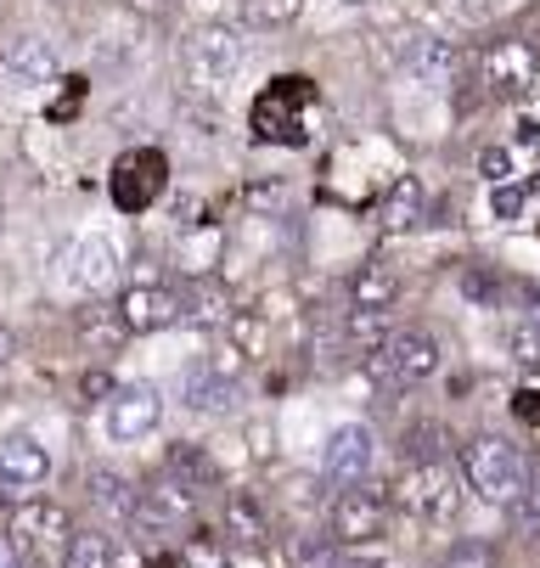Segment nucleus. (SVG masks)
I'll return each mask as SVG.
<instances>
[{"mask_svg":"<svg viewBox=\"0 0 540 568\" xmlns=\"http://www.w3.org/2000/svg\"><path fill=\"white\" fill-rule=\"evenodd\" d=\"M243 68H248V40H243V29H231V23H203L181 45V79L197 97H220Z\"/></svg>","mask_w":540,"mask_h":568,"instance_id":"1","label":"nucleus"},{"mask_svg":"<svg viewBox=\"0 0 540 568\" xmlns=\"http://www.w3.org/2000/svg\"><path fill=\"white\" fill-rule=\"evenodd\" d=\"M461 478H468V490L479 501H490V507H512L529 490L523 456L507 439H496V434H479V439L461 445Z\"/></svg>","mask_w":540,"mask_h":568,"instance_id":"2","label":"nucleus"},{"mask_svg":"<svg viewBox=\"0 0 540 568\" xmlns=\"http://www.w3.org/2000/svg\"><path fill=\"white\" fill-rule=\"evenodd\" d=\"M0 540L12 546L18 562H40V557H51L57 546H68L73 535H68V513H62V501L23 496V501L7 513V535H0Z\"/></svg>","mask_w":540,"mask_h":568,"instance_id":"3","label":"nucleus"},{"mask_svg":"<svg viewBox=\"0 0 540 568\" xmlns=\"http://www.w3.org/2000/svg\"><path fill=\"white\" fill-rule=\"evenodd\" d=\"M434 372H439V344L422 327H406V333H395L389 344H383L377 355H366V377L383 383V388H417Z\"/></svg>","mask_w":540,"mask_h":568,"instance_id":"4","label":"nucleus"},{"mask_svg":"<svg viewBox=\"0 0 540 568\" xmlns=\"http://www.w3.org/2000/svg\"><path fill=\"white\" fill-rule=\"evenodd\" d=\"M400 507L422 524H450L461 513V478L450 462H406L400 473Z\"/></svg>","mask_w":540,"mask_h":568,"instance_id":"5","label":"nucleus"},{"mask_svg":"<svg viewBox=\"0 0 540 568\" xmlns=\"http://www.w3.org/2000/svg\"><path fill=\"white\" fill-rule=\"evenodd\" d=\"M534 73H540V45L534 40L507 34V40H490L479 51V85L490 97H523L534 85Z\"/></svg>","mask_w":540,"mask_h":568,"instance_id":"6","label":"nucleus"},{"mask_svg":"<svg viewBox=\"0 0 540 568\" xmlns=\"http://www.w3.org/2000/svg\"><path fill=\"white\" fill-rule=\"evenodd\" d=\"M316 97V85L310 79H298V73H287V79H276V85L254 102V135L259 141H282V146H298L304 141V119H298V108Z\"/></svg>","mask_w":540,"mask_h":568,"instance_id":"7","label":"nucleus"},{"mask_svg":"<svg viewBox=\"0 0 540 568\" xmlns=\"http://www.w3.org/2000/svg\"><path fill=\"white\" fill-rule=\"evenodd\" d=\"M383 529H389V501H383L377 490H344L338 501H333V518H327V535L338 540V546H377L383 540Z\"/></svg>","mask_w":540,"mask_h":568,"instance_id":"8","label":"nucleus"},{"mask_svg":"<svg viewBox=\"0 0 540 568\" xmlns=\"http://www.w3.org/2000/svg\"><path fill=\"white\" fill-rule=\"evenodd\" d=\"M371 462H377V439H371V428L344 423V428L327 439V450H322V478L344 496V490H360V484H366Z\"/></svg>","mask_w":540,"mask_h":568,"instance_id":"9","label":"nucleus"},{"mask_svg":"<svg viewBox=\"0 0 540 568\" xmlns=\"http://www.w3.org/2000/svg\"><path fill=\"white\" fill-rule=\"evenodd\" d=\"M159 423H164V394L152 383H119V394L108 399V434L135 445L146 434H159Z\"/></svg>","mask_w":540,"mask_h":568,"instance_id":"10","label":"nucleus"},{"mask_svg":"<svg viewBox=\"0 0 540 568\" xmlns=\"http://www.w3.org/2000/svg\"><path fill=\"white\" fill-rule=\"evenodd\" d=\"M164 175H170L164 152H152V146H135V152H124L119 164H113V203H119L124 214H141L152 197L164 192Z\"/></svg>","mask_w":540,"mask_h":568,"instance_id":"11","label":"nucleus"},{"mask_svg":"<svg viewBox=\"0 0 540 568\" xmlns=\"http://www.w3.org/2000/svg\"><path fill=\"white\" fill-rule=\"evenodd\" d=\"M197 496H203V490L181 484L175 473H159L152 484H141V507H135V518H141L146 529H175L181 518L197 513Z\"/></svg>","mask_w":540,"mask_h":568,"instance_id":"12","label":"nucleus"},{"mask_svg":"<svg viewBox=\"0 0 540 568\" xmlns=\"http://www.w3.org/2000/svg\"><path fill=\"white\" fill-rule=\"evenodd\" d=\"M113 310L124 315L130 333H159L170 321H181V293L164 282H135V287H124V298Z\"/></svg>","mask_w":540,"mask_h":568,"instance_id":"13","label":"nucleus"},{"mask_svg":"<svg viewBox=\"0 0 540 568\" xmlns=\"http://www.w3.org/2000/svg\"><path fill=\"white\" fill-rule=\"evenodd\" d=\"M45 478H51L45 445H34L29 434L0 439V490H7V496H29V490H40Z\"/></svg>","mask_w":540,"mask_h":568,"instance_id":"14","label":"nucleus"},{"mask_svg":"<svg viewBox=\"0 0 540 568\" xmlns=\"http://www.w3.org/2000/svg\"><path fill=\"white\" fill-rule=\"evenodd\" d=\"M113 276H119V248H113V236L91 231V236H80V242L68 248V287L102 293Z\"/></svg>","mask_w":540,"mask_h":568,"instance_id":"15","label":"nucleus"},{"mask_svg":"<svg viewBox=\"0 0 540 568\" xmlns=\"http://www.w3.org/2000/svg\"><path fill=\"white\" fill-rule=\"evenodd\" d=\"M400 68H406V79H417V85L445 91L450 79H456V45L450 40H434V34H406Z\"/></svg>","mask_w":540,"mask_h":568,"instance_id":"16","label":"nucleus"},{"mask_svg":"<svg viewBox=\"0 0 540 568\" xmlns=\"http://www.w3.org/2000/svg\"><path fill=\"white\" fill-rule=\"evenodd\" d=\"M0 73H7V85L18 97H34V91H45L51 79H57V51L45 40H18L7 51V62H0Z\"/></svg>","mask_w":540,"mask_h":568,"instance_id":"17","label":"nucleus"},{"mask_svg":"<svg viewBox=\"0 0 540 568\" xmlns=\"http://www.w3.org/2000/svg\"><path fill=\"white\" fill-rule=\"evenodd\" d=\"M175 293H181V321H192V327H225L237 315L225 298V282H214V276H186Z\"/></svg>","mask_w":540,"mask_h":568,"instance_id":"18","label":"nucleus"},{"mask_svg":"<svg viewBox=\"0 0 540 568\" xmlns=\"http://www.w3.org/2000/svg\"><path fill=\"white\" fill-rule=\"evenodd\" d=\"M231 551H271V518L259 513L254 496H231L225 501V524H220Z\"/></svg>","mask_w":540,"mask_h":568,"instance_id":"19","label":"nucleus"},{"mask_svg":"<svg viewBox=\"0 0 540 568\" xmlns=\"http://www.w3.org/2000/svg\"><path fill=\"white\" fill-rule=\"evenodd\" d=\"M377 220H383V231H417L428 220V186L417 175H400L389 192H383Z\"/></svg>","mask_w":540,"mask_h":568,"instance_id":"20","label":"nucleus"},{"mask_svg":"<svg viewBox=\"0 0 540 568\" xmlns=\"http://www.w3.org/2000/svg\"><path fill=\"white\" fill-rule=\"evenodd\" d=\"M85 496H91V507L108 513V518H135L141 484H130V478L113 473V467H91V473H85Z\"/></svg>","mask_w":540,"mask_h":568,"instance_id":"21","label":"nucleus"},{"mask_svg":"<svg viewBox=\"0 0 540 568\" xmlns=\"http://www.w3.org/2000/svg\"><path fill=\"white\" fill-rule=\"evenodd\" d=\"M181 405H192V412H231V405H237V383L220 377V372L203 361V366H192V372L181 377Z\"/></svg>","mask_w":540,"mask_h":568,"instance_id":"22","label":"nucleus"},{"mask_svg":"<svg viewBox=\"0 0 540 568\" xmlns=\"http://www.w3.org/2000/svg\"><path fill=\"white\" fill-rule=\"evenodd\" d=\"M395 298H400V276L383 260H366L349 287V310H395Z\"/></svg>","mask_w":540,"mask_h":568,"instance_id":"23","label":"nucleus"},{"mask_svg":"<svg viewBox=\"0 0 540 568\" xmlns=\"http://www.w3.org/2000/svg\"><path fill=\"white\" fill-rule=\"evenodd\" d=\"M395 333H400V327H395V310H349V327H344V338H349L360 355H377Z\"/></svg>","mask_w":540,"mask_h":568,"instance_id":"24","label":"nucleus"},{"mask_svg":"<svg viewBox=\"0 0 540 568\" xmlns=\"http://www.w3.org/2000/svg\"><path fill=\"white\" fill-rule=\"evenodd\" d=\"M62 568H113V540L102 529H80L62 546Z\"/></svg>","mask_w":540,"mask_h":568,"instance_id":"25","label":"nucleus"},{"mask_svg":"<svg viewBox=\"0 0 540 568\" xmlns=\"http://www.w3.org/2000/svg\"><path fill=\"white\" fill-rule=\"evenodd\" d=\"M124 333H130V327H124L119 310H85V315H80V338L96 344L102 355H113V349L124 344Z\"/></svg>","mask_w":540,"mask_h":568,"instance_id":"26","label":"nucleus"},{"mask_svg":"<svg viewBox=\"0 0 540 568\" xmlns=\"http://www.w3.org/2000/svg\"><path fill=\"white\" fill-rule=\"evenodd\" d=\"M287 557H293V568H344V546L333 535H298L287 546Z\"/></svg>","mask_w":540,"mask_h":568,"instance_id":"27","label":"nucleus"},{"mask_svg":"<svg viewBox=\"0 0 540 568\" xmlns=\"http://www.w3.org/2000/svg\"><path fill=\"white\" fill-rule=\"evenodd\" d=\"M164 473H175L181 484H192V490H208V484H214V462H208L197 445H175Z\"/></svg>","mask_w":540,"mask_h":568,"instance_id":"28","label":"nucleus"},{"mask_svg":"<svg viewBox=\"0 0 540 568\" xmlns=\"http://www.w3.org/2000/svg\"><path fill=\"white\" fill-rule=\"evenodd\" d=\"M400 450H406V462H450V439H445L439 423H417Z\"/></svg>","mask_w":540,"mask_h":568,"instance_id":"29","label":"nucleus"},{"mask_svg":"<svg viewBox=\"0 0 540 568\" xmlns=\"http://www.w3.org/2000/svg\"><path fill=\"white\" fill-rule=\"evenodd\" d=\"M507 349H512V361H518V366L540 372V315L512 321V327H507Z\"/></svg>","mask_w":540,"mask_h":568,"instance_id":"30","label":"nucleus"},{"mask_svg":"<svg viewBox=\"0 0 540 568\" xmlns=\"http://www.w3.org/2000/svg\"><path fill=\"white\" fill-rule=\"evenodd\" d=\"M181 568H231V546H225V535H214V529L192 535V546H186Z\"/></svg>","mask_w":540,"mask_h":568,"instance_id":"31","label":"nucleus"},{"mask_svg":"<svg viewBox=\"0 0 540 568\" xmlns=\"http://www.w3.org/2000/svg\"><path fill=\"white\" fill-rule=\"evenodd\" d=\"M298 7H304V0H243V18L254 29H282V23L298 18Z\"/></svg>","mask_w":540,"mask_h":568,"instance_id":"32","label":"nucleus"},{"mask_svg":"<svg viewBox=\"0 0 540 568\" xmlns=\"http://www.w3.org/2000/svg\"><path fill=\"white\" fill-rule=\"evenodd\" d=\"M507 518H512V529H518V535L540 540V478H529V490L507 507Z\"/></svg>","mask_w":540,"mask_h":568,"instance_id":"33","label":"nucleus"},{"mask_svg":"<svg viewBox=\"0 0 540 568\" xmlns=\"http://www.w3.org/2000/svg\"><path fill=\"white\" fill-rule=\"evenodd\" d=\"M434 568H496V551H490V540H456Z\"/></svg>","mask_w":540,"mask_h":568,"instance_id":"34","label":"nucleus"},{"mask_svg":"<svg viewBox=\"0 0 540 568\" xmlns=\"http://www.w3.org/2000/svg\"><path fill=\"white\" fill-rule=\"evenodd\" d=\"M243 197H248L254 214H282V209H287V186H282V181H254Z\"/></svg>","mask_w":540,"mask_h":568,"instance_id":"35","label":"nucleus"},{"mask_svg":"<svg viewBox=\"0 0 540 568\" xmlns=\"http://www.w3.org/2000/svg\"><path fill=\"white\" fill-rule=\"evenodd\" d=\"M523 203H529V186H518V181L490 186V214H496V220H518V214H523Z\"/></svg>","mask_w":540,"mask_h":568,"instance_id":"36","label":"nucleus"},{"mask_svg":"<svg viewBox=\"0 0 540 568\" xmlns=\"http://www.w3.org/2000/svg\"><path fill=\"white\" fill-rule=\"evenodd\" d=\"M479 175H485L490 186H507V181H512V152H507V146H485V152H479Z\"/></svg>","mask_w":540,"mask_h":568,"instance_id":"37","label":"nucleus"},{"mask_svg":"<svg viewBox=\"0 0 540 568\" xmlns=\"http://www.w3.org/2000/svg\"><path fill=\"white\" fill-rule=\"evenodd\" d=\"M208 366H214L220 377H231V383H237V377H243V366H248V349L225 344V349H214V355H208Z\"/></svg>","mask_w":540,"mask_h":568,"instance_id":"38","label":"nucleus"},{"mask_svg":"<svg viewBox=\"0 0 540 568\" xmlns=\"http://www.w3.org/2000/svg\"><path fill=\"white\" fill-rule=\"evenodd\" d=\"M80 394H85V399H113L119 383H113L108 372H85V377H80Z\"/></svg>","mask_w":540,"mask_h":568,"instance_id":"39","label":"nucleus"},{"mask_svg":"<svg viewBox=\"0 0 540 568\" xmlns=\"http://www.w3.org/2000/svg\"><path fill=\"white\" fill-rule=\"evenodd\" d=\"M461 293H468V298H479V304H496V282L490 276H479V271H468V276H461Z\"/></svg>","mask_w":540,"mask_h":568,"instance_id":"40","label":"nucleus"},{"mask_svg":"<svg viewBox=\"0 0 540 568\" xmlns=\"http://www.w3.org/2000/svg\"><path fill=\"white\" fill-rule=\"evenodd\" d=\"M512 412H518L523 423H534V428H540V388H523V394L512 399Z\"/></svg>","mask_w":540,"mask_h":568,"instance_id":"41","label":"nucleus"},{"mask_svg":"<svg viewBox=\"0 0 540 568\" xmlns=\"http://www.w3.org/2000/svg\"><path fill=\"white\" fill-rule=\"evenodd\" d=\"M18 355V338H12V327H0V366H7Z\"/></svg>","mask_w":540,"mask_h":568,"instance_id":"42","label":"nucleus"},{"mask_svg":"<svg viewBox=\"0 0 540 568\" xmlns=\"http://www.w3.org/2000/svg\"><path fill=\"white\" fill-rule=\"evenodd\" d=\"M0 568H18V562H12V546H7V540H0Z\"/></svg>","mask_w":540,"mask_h":568,"instance_id":"43","label":"nucleus"},{"mask_svg":"<svg viewBox=\"0 0 540 568\" xmlns=\"http://www.w3.org/2000/svg\"><path fill=\"white\" fill-rule=\"evenodd\" d=\"M344 7H366V0H344Z\"/></svg>","mask_w":540,"mask_h":568,"instance_id":"44","label":"nucleus"}]
</instances>
